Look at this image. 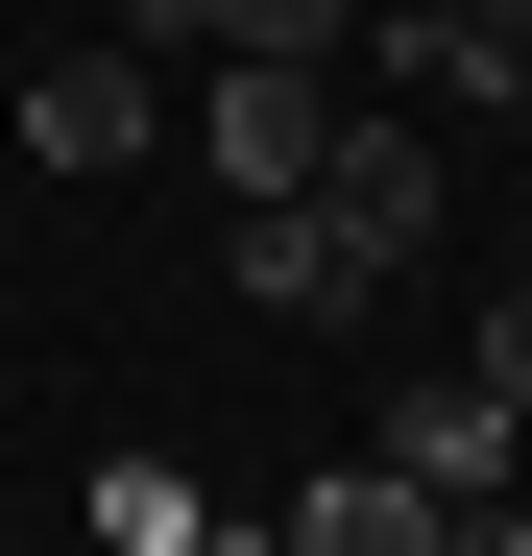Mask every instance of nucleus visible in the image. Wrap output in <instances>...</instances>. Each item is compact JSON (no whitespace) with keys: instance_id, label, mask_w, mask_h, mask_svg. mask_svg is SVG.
Returning <instances> with one entry per match:
<instances>
[{"instance_id":"obj_1","label":"nucleus","mask_w":532,"mask_h":556,"mask_svg":"<svg viewBox=\"0 0 532 556\" xmlns=\"http://www.w3.org/2000/svg\"><path fill=\"white\" fill-rule=\"evenodd\" d=\"M315 146H339V73H315V49H218V73H194V169H218L242 218L315 194Z\"/></svg>"},{"instance_id":"obj_2","label":"nucleus","mask_w":532,"mask_h":556,"mask_svg":"<svg viewBox=\"0 0 532 556\" xmlns=\"http://www.w3.org/2000/svg\"><path fill=\"white\" fill-rule=\"evenodd\" d=\"M315 218H339V242H388V266H435V218H460V169H435V122L339 73V146H315Z\"/></svg>"},{"instance_id":"obj_3","label":"nucleus","mask_w":532,"mask_h":556,"mask_svg":"<svg viewBox=\"0 0 532 556\" xmlns=\"http://www.w3.org/2000/svg\"><path fill=\"white\" fill-rule=\"evenodd\" d=\"M364 49H388V98H411V122H532V49L460 25V0H364ZM364 49H339V73H364Z\"/></svg>"},{"instance_id":"obj_4","label":"nucleus","mask_w":532,"mask_h":556,"mask_svg":"<svg viewBox=\"0 0 532 556\" xmlns=\"http://www.w3.org/2000/svg\"><path fill=\"white\" fill-rule=\"evenodd\" d=\"M145 146H169V73H145V49H49V73H25V169L98 194V169H145Z\"/></svg>"},{"instance_id":"obj_5","label":"nucleus","mask_w":532,"mask_h":556,"mask_svg":"<svg viewBox=\"0 0 532 556\" xmlns=\"http://www.w3.org/2000/svg\"><path fill=\"white\" fill-rule=\"evenodd\" d=\"M242 315H291V339H339V315H388V242H339L315 194H266V218H242Z\"/></svg>"},{"instance_id":"obj_6","label":"nucleus","mask_w":532,"mask_h":556,"mask_svg":"<svg viewBox=\"0 0 532 556\" xmlns=\"http://www.w3.org/2000/svg\"><path fill=\"white\" fill-rule=\"evenodd\" d=\"M291 556H460V508L364 435V459H315V484H291Z\"/></svg>"},{"instance_id":"obj_7","label":"nucleus","mask_w":532,"mask_h":556,"mask_svg":"<svg viewBox=\"0 0 532 556\" xmlns=\"http://www.w3.org/2000/svg\"><path fill=\"white\" fill-rule=\"evenodd\" d=\"M508 435H532V412L484 388V363H435V388H388V459H411L435 508H484V484H508Z\"/></svg>"},{"instance_id":"obj_8","label":"nucleus","mask_w":532,"mask_h":556,"mask_svg":"<svg viewBox=\"0 0 532 556\" xmlns=\"http://www.w3.org/2000/svg\"><path fill=\"white\" fill-rule=\"evenodd\" d=\"M145 49H194V73H218V49H315V73H339L364 0H145Z\"/></svg>"},{"instance_id":"obj_9","label":"nucleus","mask_w":532,"mask_h":556,"mask_svg":"<svg viewBox=\"0 0 532 556\" xmlns=\"http://www.w3.org/2000/svg\"><path fill=\"white\" fill-rule=\"evenodd\" d=\"M98 556H194V484H169V459H122V484H98Z\"/></svg>"},{"instance_id":"obj_10","label":"nucleus","mask_w":532,"mask_h":556,"mask_svg":"<svg viewBox=\"0 0 532 556\" xmlns=\"http://www.w3.org/2000/svg\"><path fill=\"white\" fill-rule=\"evenodd\" d=\"M194 556H291V508H194Z\"/></svg>"},{"instance_id":"obj_11","label":"nucleus","mask_w":532,"mask_h":556,"mask_svg":"<svg viewBox=\"0 0 532 556\" xmlns=\"http://www.w3.org/2000/svg\"><path fill=\"white\" fill-rule=\"evenodd\" d=\"M460 25H508V49H532V0H460Z\"/></svg>"}]
</instances>
